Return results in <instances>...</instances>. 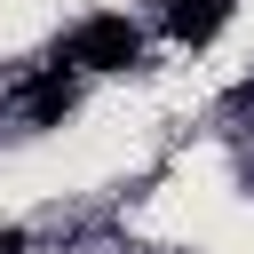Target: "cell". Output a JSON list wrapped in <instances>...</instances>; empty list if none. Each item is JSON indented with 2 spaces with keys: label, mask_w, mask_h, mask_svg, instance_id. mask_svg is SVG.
<instances>
[{
  "label": "cell",
  "mask_w": 254,
  "mask_h": 254,
  "mask_svg": "<svg viewBox=\"0 0 254 254\" xmlns=\"http://www.w3.org/2000/svg\"><path fill=\"white\" fill-rule=\"evenodd\" d=\"M143 56V32L127 24V16H87L71 40H64V64H79V71H127Z\"/></svg>",
  "instance_id": "1"
},
{
  "label": "cell",
  "mask_w": 254,
  "mask_h": 254,
  "mask_svg": "<svg viewBox=\"0 0 254 254\" xmlns=\"http://www.w3.org/2000/svg\"><path fill=\"white\" fill-rule=\"evenodd\" d=\"M222 24H230V0H167V32L183 48H206Z\"/></svg>",
  "instance_id": "2"
},
{
  "label": "cell",
  "mask_w": 254,
  "mask_h": 254,
  "mask_svg": "<svg viewBox=\"0 0 254 254\" xmlns=\"http://www.w3.org/2000/svg\"><path fill=\"white\" fill-rule=\"evenodd\" d=\"M71 103H79V79H71V71H64V64H56V71H40V79H32V87H24V111H32V119H40V127H56V119H64V111H71Z\"/></svg>",
  "instance_id": "3"
}]
</instances>
